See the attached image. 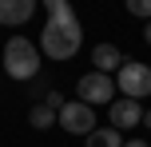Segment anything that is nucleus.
I'll list each match as a JSON object with an SVG mask.
<instances>
[{
  "instance_id": "1",
  "label": "nucleus",
  "mask_w": 151,
  "mask_h": 147,
  "mask_svg": "<svg viewBox=\"0 0 151 147\" xmlns=\"http://www.w3.org/2000/svg\"><path fill=\"white\" fill-rule=\"evenodd\" d=\"M48 8V20L40 28V56L48 60H72L83 44V28H80V16L68 0H40Z\"/></svg>"
},
{
  "instance_id": "2",
  "label": "nucleus",
  "mask_w": 151,
  "mask_h": 147,
  "mask_svg": "<svg viewBox=\"0 0 151 147\" xmlns=\"http://www.w3.org/2000/svg\"><path fill=\"white\" fill-rule=\"evenodd\" d=\"M40 48L32 44L28 36H12L4 44V72L12 80H20V84H28V80H36L40 76Z\"/></svg>"
},
{
  "instance_id": "3",
  "label": "nucleus",
  "mask_w": 151,
  "mask_h": 147,
  "mask_svg": "<svg viewBox=\"0 0 151 147\" xmlns=\"http://www.w3.org/2000/svg\"><path fill=\"white\" fill-rule=\"evenodd\" d=\"M76 100L88 103V108H107L115 100V76H104V72H88L76 84Z\"/></svg>"
},
{
  "instance_id": "4",
  "label": "nucleus",
  "mask_w": 151,
  "mask_h": 147,
  "mask_svg": "<svg viewBox=\"0 0 151 147\" xmlns=\"http://www.w3.org/2000/svg\"><path fill=\"white\" fill-rule=\"evenodd\" d=\"M115 92H123L127 100L151 95V68L139 64V60H123V68L115 72Z\"/></svg>"
},
{
  "instance_id": "5",
  "label": "nucleus",
  "mask_w": 151,
  "mask_h": 147,
  "mask_svg": "<svg viewBox=\"0 0 151 147\" xmlns=\"http://www.w3.org/2000/svg\"><path fill=\"white\" fill-rule=\"evenodd\" d=\"M56 123L72 135H91L96 131V108H88L80 100H64V108L56 111Z\"/></svg>"
},
{
  "instance_id": "6",
  "label": "nucleus",
  "mask_w": 151,
  "mask_h": 147,
  "mask_svg": "<svg viewBox=\"0 0 151 147\" xmlns=\"http://www.w3.org/2000/svg\"><path fill=\"white\" fill-rule=\"evenodd\" d=\"M107 119H111V127L115 131H131V127H139L143 123V103L139 100H111L107 103Z\"/></svg>"
},
{
  "instance_id": "7",
  "label": "nucleus",
  "mask_w": 151,
  "mask_h": 147,
  "mask_svg": "<svg viewBox=\"0 0 151 147\" xmlns=\"http://www.w3.org/2000/svg\"><path fill=\"white\" fill-rule=\"evenodd\" d=\"M40 0H0V24L4 28H20V24L32 20Z\"/></svg>"
},
{
  "instance_id": "8",
  "label": "nucleus",
  "mask_w": 151,
  "mask_h": 147,
  "mask_svg": "<svg viewBox=\"0 0 151 147\" xmlns=\"http://www.w3.org/2000/svg\"><path fill=\"white\" fill-rule=\"evenodd\" d=\"M123 68V52L115 44H96L91 48V72H104V76H115Z\"/></svg>"
},
{
  "instance_id": "9",
  "label": "nucleus",
  "mask_w": 151,
  "mask_h": 147,
  "mask_svg": "<svg viewBox=\"0 0 151 147\" xmlns=\"http://www.w3.org/2000/svg\"><path fill=\"white\" fill-rule=\"evenodd\" d=\"M83 147H123V131H115V127H96Z\"/></svg>"
},
{
  "instance_id": "10",
  "label": "nucleus",
  "mask_w": 151,
  "mask_h": 147,
  "mask_svg": "<svg viewBox=\"0 0 151 147\" xmlns=\"http://www.w3.org/2000/svg\"><path fill=\"white\" fill-rule=\"evenodd\" d=\"M28 123L36 127V131H48V127L56 123V111L48 108V103H32V111H28Z\"/></svg>"
},
{
  "instance_id": "11",
  "label": "nucleus",
  "mask_w": 151,
  "mask_h": 147,
  "mask_svg": "<svg viewBox=\"0 0 151 147\" xmlns=\"http://www.w3.org/2000/svg\"><path fill=\"white\" fill-rule=\"evenodd\" d=\"M123 8L139 20H151V0H123Z\"/></svg>"
},
{
  "instance_id": "12",
  "label": "nucleus",
  "mask_w": 151,
  "mask_h": 147,
  "mask_svg": "<svg viewBox=\"0 0 151 147\" xmlns=\"http://www.w3.org/2000/svg\"><path fill=\"white\" fill-rule=\"evenodd\" d=\"M44 103H48L52 111H60V108H64V95H60V92H48V95H44Z\"/></svg>"
},
{
  "instance_id": "13",
  "label": "nucleus",
  "mask_w": 151,
  "mask_h": 147,
  "mask_svg": "<svg viewBox=\"0 0 151 147\" xmlns=\"http://www.w3.org/2000/svg\"><path fill=\"white\" fill-rule=\"evenodd\" d=\"M123 147H151L147 139H123Z\"/></svg>"
},
{
  "instance_id": "14",
  "label": "nucleus",
  "mask_w": 151,
  "mask_h": 147,
  "mask_svg": "<svg viewBox=\"0 0 151 147\" xmlns=\"http://www.w3.org/2000/svg\"><path fill=\"white\" fill-rule=\"evenodd\" d=\"M143 127L151 131V108H143Z\"/></svg>"
},
{
  "instance_id": "15",
  "label": "nucleus",
  "mask_w": 151,
  "mask_h": 147,
  "mask_svg": "<svg viewBox=\"0 0 151 147\" xmlns=\"http://www.w3.org/2000/svg\"><path fill=\"white\" fill-rule=\"evenodd\" d=\"M143 40H147V44H151V20H147V28H143Z\"/></svg>"
}]
</instances>
